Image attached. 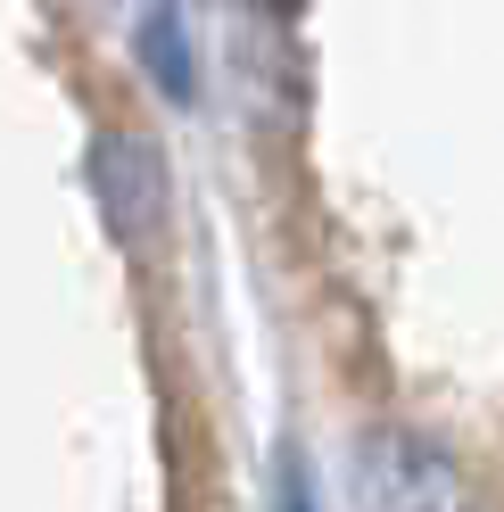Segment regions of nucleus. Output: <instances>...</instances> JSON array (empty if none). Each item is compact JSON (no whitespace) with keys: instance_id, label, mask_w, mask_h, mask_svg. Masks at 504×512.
Here are the masks:
<instances>
[{"instance_id":"nucleus-5","label":"nucleus","mask_w":504,"mask_h":512,"mask_svg":"<svg viewBox=\"0 0 504 512\" xmlns=\"http://www.w3.org/2000/svg\"><path fill=\"white\" fill-rule=\"evenodd\" d=\"M240 9H265V17H290L298 0H240Z\"/></svg>"},{"instance_id":"nucleus-3","label":"nucleus","mask_w":504,"mask_h":512,"mask_svg":"<svg viewBox=\"0 0 504 512\" xmlns=\"http://www.w3.org/2000/svg\"><path fill=\"white\" fill-rule=\"evenodd\" d=\"M133 50H141V75H149L157 91H166L174 108L199 91V50H191V25H182V9H174V0L141 9V34H133Z\"/></svg>"},{"instance_id":"nucleus-4","label":"nucleus","mask_w":504,"mask_h":512,"mask_svg":"<svg viewBox=\"0 0 504 512\" xmlns=\"http://www.w3.org/2000/svg\"><path fill=\"white\" fill-rule=\"evenodd\" d=\"M273 512H323V504H314V471H306V455H281V488H273Z\"/></svg>"},{"instance_id":"nucleus-1","label":"nucleus","mask_w":504,"mask_h":512,"mask_svg":"<svg viewBox=\"0 0 504 512\" xmlns=\"http://www.w3.org/2000/svg\"><path fill=\"white\" fill-rule=\"evenodd\" d=\"M356 504L364 512H463V471L422 430H364L356 438Z\"/></svg>"},{"instance_id":"nucleus-2","label":"nucleus","mask_w":504,"mask_h":512,"mask_svg":"<svg viewBox=\"0 0 504 512\" xmlns=\"http://www.w3.org/2000/svg\"><path fill=\"white\" fill-rule=\"evenodd\" d=\"M91 199H100V223L124 248H157L166 232V166L141 133H100L91 141Z\"/></svg>"}]
</instances>
